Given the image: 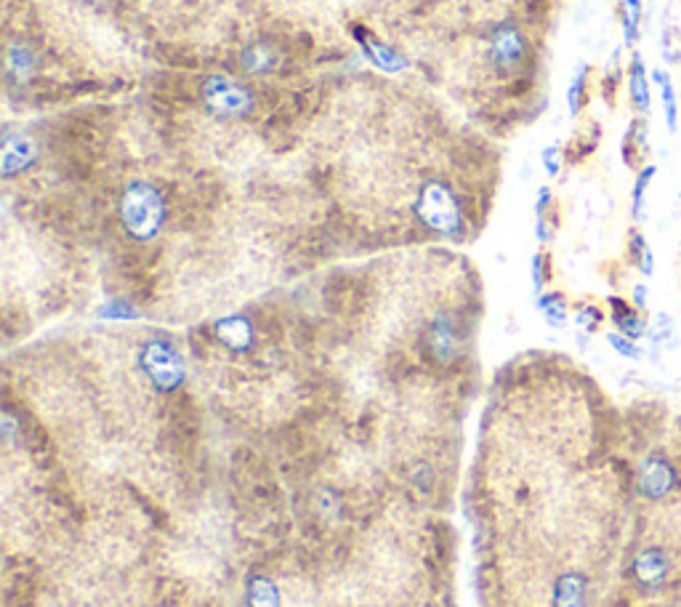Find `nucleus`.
Masks as SVG:
<instances>
[{"label": "nucleus", "mask_w": 681, "mask_h": 607, "mask_svg": "<svg viewBox=\"0 0 681 607\" xmlns=\"http://www.w3.org/2000/svg\"><path fill=\"white\" fill-rule=\"evenodd\" d=\"M141 365L160 392H173L184 379V365H181L179 352L165 341H149L141 352Z\"/></svg>", "instance_id": "nucleus-5"}, {"label": "nucleus", "mask_w": 681, "mask_h": 607, "mask_svg": "<svg viewBox=\"0 0 681 607\" xmlns=\"http://www.w3.org/2000/svg\"><path fill=\"white\" fill-rule=\"evenodd\" d=\"M623 163L634 171H642L650 158V139H647V120L634 118L623 136Z\"/></svg>", "instance_id": "nucleus-8"}, {"label": "nucleus", "mask_w": 681, "mask_h": 607, "mask_svg": "<svg viewBox=\"0 0 681 607\" xmlns=\"http://www.w3.org/2000/svg\"><path fill=\"white\" fill-rule=\"evenodd\" d=\"M588 581L583 573H564L554 586V607H586Z\"/></svg>", "instance_id": "nucleus-12"}, {"label": "nucleus", "mask_w": 681, "mask_h": 607, "mask_svg": "<svg viewBox=\"0 0 681 607\" xmlns=\"http://www.w3.org/2000/svg\"><path fill=\"white\" fill-rule=\"evenodd\" d=\"M679 200H681V192H679Z\"/></svg>", "instance_id": "nucleus-30"}, {"label": "nucleus", "mask_w": 681, "mask_h": 607, "mask_svg": "<svg viewBox=\"0 0 681 607\" xmlns=\"http://www.w3.org/2000/svg\"><path fill=\"white\" fill-rule=\"evenodd\" d=\"M620 14H623V35L631 46L639 40V30H642V0H620Z\"/></svg>", "instance_id": "nucleus-18"}, {"label": "nucleus", "mask_w": 681, "mask_h": 607, "mask_svg": "<svg viewBox=\"0 0 681 607\" xmlns=\"http://www.w3.org/2000/svg\"><path fill=\"white\" fill-rule=\"evenodd\" d=\"M628 96H631V104L636 107V112H642V115L650 112L652 91L647 70H644L642 54H634L631 56V62H628Z\"/></svg>", "instance_id": "nucleus-11"}, {"label": "nucleus", "mask_w": 681, "mask_h": 607, "mask_svg": "<svg viewBox=\"0 0 681 607\" xmlns=\"http://www.w3.org/2000/svg\"><path fill=\"white\" fill-rule=\"evenodd\" d=\"M681 474L676 464L663 453H650L642 458L636 472V490L644 501H666L679 490Z\"/></svg>", "instance_id": "nucleus-3"}, {"label": "nucleus", "mask_w": 681, "mask_h": 607, "mask_svg": "<svg viewBox=\"0 0 681 607\" xmlns=\"http://www.w3.org/2000/svg\"><path fill=\"white\" fill-rule=\"evenodd\" d=\"M628 578L642 592H663L674 578V554L663 544H647L634 554Z\"/></svg>", "instance_id": "nucleus-2"}, {"label": "nucleus", "mask_w": 681, "mask_h": 607, "mask_svg": "<svg viewBox=\"0 0 681 607\" xmlns=\"http://www.w3.org/2000/svg\"><path fill=\"white\" fill-rule=\"evenodd\" d=\"M634 304L636 309H647V288L644 285H636L634 288Z\"/></svg>", "instance_id": "nucleus-29"}, {"label": "nucleus", "mask_w": 681, "mask_h": 607, "mask_svg": "<svg viewBox=\"0 0 681 607\" xmlns=\"http://www.w3.org/2000/svg\"><path fill=\"white\" fill-rule=\"evenodd\" d=\"M628 259L644 277H650L655 272V259H652L650 245H647L639 229H631V235H628Z\"/></svg>", "instance_id": "nucleus-14"}, {"label": "nucleus", "mask_w": 681, "mask_h": 607, "mask_svg": "<svg viewBox=\"0 0 681 607\" xmlns=\"http://www.w3.org/2000/svg\"><path fill=\"white\" fill-rule=\"evenodd\" d=\"M248 607H280V594H277L272 581L256 578L248 586Z\"/></svg>", "instance_id": "nucleus-19"}, {"label": "nucleus", "mask_w": 681, "mask_h": 607, "mask_svg": "<svg viewBox=\"0 0 681 607\" xmlns=\"http://www.w3.org/2000/svg\"><path fill=\"white\" fill-rule=\"evenodd\" d=\"M620 88V70L618 67H612L610 75H604V99H607V104H615V91Z\"/></svg>", "instance_id": "nucleus-28"}, {"label": "nucleus", "mask_w": 681, "mask_h": 607, "mask_svg": "<svg viewBox=\"0 0 681 607\" xmlns=\"http://www.w3.org/2000/svg\"><path fill=\"white\" fill-rule=\"evenodd\" d=\"M120 213H123V224L134 237L139 240H147L160 229L165 219V205L160 192L152 187V184L136 182L131 184L123 195V203H120Z\"/></svg>", "instance_id": "nucleus-1"}, {"label": "nucleus", "mask_w": 681, "mask_h": 607, "mask_svg": "<svg viewBox=\"0 0 681 607\" xmlns=\"http://www.w3.org/2000/svg\"><path fill=\"white\" fill-rule=\"evenodd\" d=\"M203 102L208 104V110L216 112L219 118H245L253 110L251 91L229 78H208L203 83Z\"/></svg>", "instance_id": "nucleus-4"}, {"label": "nucleus", "mask_w": 681, "mask_h": 607, "mask_svg": "<svg viewBox=\"0 0 681 607\" xmlns=\"http://www.w3.org/2000/svg\"><path fill=\"white\" fill-rule=\"evenodd\" d=\"M490 56H493V64L498 72H517L527 59L525 35L514 24H501L493 32Z\"/></svg>", "instance_id": "nucleus-7"}, {"label": "nucleus", "mask_w": 681, "mask_h": 607, "mask_svg": "<svg viewBox=\"0 0 681 607\" xmlns=\"http://www.w3.org/2000/svg\"><path fill=\"white\" fill-rule=\"evenodd\" d=\"M650 344L655 349L660 347H674L676 344V331H674V320L668 315H658L655 323L650 325Z\"/></svg>", "instance_id": "nucleus-21"}, {"label": "nucleus", "mask_w": 681, "mask_h": 607, "mask_svg": "<svg viewBox=\"0 0 681 607\" xmlns=\"http://www.w3.org/2000/svg\"><path fill=\"white\" fill-rule=\"evenodd\" d=\"M551 256H548L546 251H541V253H535V259H533V285H535V291L541 293L543 291V285L551 280Z\"/></svg>", "instance_id": "nucleus-24"}, {"label": "nucleus", "mask_w": 681, "mask_h": 607, "mask_svg": "<svg viewBox=\"0 0 681 607\" xmlns=\"http://www.w3.org/2000/svg\"><path fill=\"white\" fill-rule=\"evenodd\" d=\"M543 166H546L548 176L559 174V168H562V147L559 144H548L543 150Z\"/></svg>", "instance_id": "nucleus-26"}, {"label": "nucleus", "mask_w": 681, "mask_h": 607, "mask_svg": "<svg viewBox=\"0 0 681 607\" xmlns=\"http://www.w3.org/2000/svg\"><path fill=\"white\" fill-rule=\"evenodd\" d=\"M652 80H655V83L660 86V96H663V110H666L668 131L674 134L676 123H679V104H676L674 86H671V80H668V75L663 70L652 72Z\"/></svg>", "instance_id": "nucleus-17"}, {"label": "nucleus", "mask_w": 681, "mask_h": 607, "mask_svg": "<svg viewBox=\"0 0 681 607\" xmlns=\"http://www.w3.org/2000/svg\"><path fill=\"white\" fill-rule=\"evenodd\" d=\"M602 323H604V312L599 307H594V304H580V307L575 309V325H578L580 331L594 333Z\"/></svg>", "instance_id": "nucleus-23"}, {"label": "nucleus", "mask_w": 681, "mask_h": 607, "mask_svg": "<svg viewBox=\"0 0 681 607\" xmlns=\"http://www.w3.org/2000/svg\"><path fill=\"white\" fill-rule=\"evenodd\" d=\"M588 64H580L575 75H572V83L567 88V104H570V115H580L583 107L588 104Z\"/></svg>", "instance_id": "nucleus-16"}, {"label": "nucleus", "mask_w": 681, "mask_h": 607, "mask_svg": "<svg viewBox=\"0 0 681 607\" xmlns=\"http://www.w3.org/2000/svg\"><path fill=\"white\" fill-rule=\"evenodd\" d=\"M245 70L251 72H267L274 67V51L272 48H261V46H251L245 51L243 56Z\"/></svg>", "instance_id": "nucleus-22"}, {"label": "nucleus", "mask_w": 681, "mask_h": 607, "mask_svg": "<svg viewBox=\"0 0 681 607\" xmlns=\"http://www.w3.org/2000/svg\"><path fill=\"white\" fill-rule=\"evenodd\" d=\"M548 211H554V192L548 190V187H541L538 190V200H535V216L543 219V216H548Z\"/></svg>", "instance_id": "nucleus-27"}, {"label": "nucleus", "mask_w": 681, "mask_h": 607, "mask_svg": "<svg viewBox=\"0 0 681 607\" xmlns=\"http://www.w3.org/2000/svg\"><path fill=\"white\" fill-rule=\"evenodd\" d=\"M607 304H610V320L615 323L620 336H626V339H631V341H639L644 333L650 331L642 312L631 307L626 299H620V296H610Z\"/></svg>", "instance_id": "nucleus-9"}, {"label": "nucleus", "mask_w": 681, "mask_h": 607, "mask_svg": "<svg viewBox=\"0 0 681 607\" xmlns=\"http://www.w3.org/2000/svg\"><path fill=\"white\" fill-rule=\"evenodd\" d=\"M357 43H360L362 54L368 56L370 62L376 64V67H381L384 72H400L408 67L405 56H400L394 48L386 46L384 40L373 38L368 30H362L360 35H357Z\"/></svg>", "instance_id": "nucleus-10"}, {"label": "nucleus", "mask_w": 681, "mask_h": 607, "mask_svg": "<svg viewBox=\"0 0 681 607\" xmlns=\"http://www.w3.org/2000/svg\"><path fill=\"white\" fill-rule=\"evenodd\" d=\"M415 208H418V216L437 232H455L458 224H461V211H458L453 192L442 187V184L423 187Z\"/></svg>", "instance_id": "nucleus-6"}, {"label": "nucleus", "mask_w": 681, "mask_h": 607, "mask_svg": "<svg viewBox=\"0 0 681 607\" xmlns=\"http://www.w3.org/2000/svg\"><path fill=\"white\" fill-rule=\"evenodd\" d=\"M538 309H541V315L546 317V323L551 328H564V323H567V299H564V293H541L538 296Z\"/></svg>", "instance_id": "nucleus-15"}, {"label": "nucleus", "mask_w": 681, "mask_h": 607, "mask_svg": "<svg viewBox=\"0 0 681 607\" xmlns=\"http://www.w3.org/2000/svg\"><path fill=\"white\" fill-rule=\"evenodd\" d=\"M216 333H219V339L224 341L229 349H235V352L248 349L253 341L251 323H248L245 317H229V320H221V323L216 325Z\"/></svg>", "instance_id": "nucleus-13"}, {"label": "nucleus", "mask_w": 681, "mask_h": 607, "mask_svg": "<svg viewBox=\"0 0 681 607\" xmlns=\"http://www.w3.org/2000/svg\"><path fill=\"white\" fill-rule=\"evenodd\" d=\"M607 341H610V347L615 349L618 355L628 357V360H642V357H644L642 347H639L636 341L626 339V336H620V333H610V336H607Z\"/></svg>", "instance_id": "nucleus-25"}, {"label": "nucleus", "mask_w": 681, "mask_h": 607, "mask_svg": "<svg viewBox=\"0 0 681 607\" xmlns=\"http://www.w3.org/2000/svg\"><path fill=\"white\" fill-rule=\"evenodd\" d=\"M655 174H658V168L644 166L642 171H639V176H636L634 195H631V213H634L636 221L644 216V195H647V187H650V182L655 179Z\"/></svg>", "instance_id": "nucleus-20"}]
</instances>
